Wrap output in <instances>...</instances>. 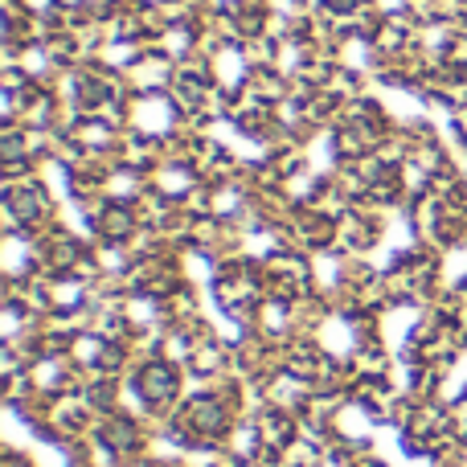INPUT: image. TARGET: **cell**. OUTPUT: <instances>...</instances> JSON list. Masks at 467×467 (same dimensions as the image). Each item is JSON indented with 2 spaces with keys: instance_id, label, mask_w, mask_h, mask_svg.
Instances as JSON below:
<instances>
[{
  "instance_id": "obj_1",
  "label": "cell",
  "mask_w": 467,
  "mask_h": 467,
  "mask_svg": "<svg viewBox=\"0 0 467 467\" xmlns=\"http://www.w3.org/2000/svg\"><path fill=\"white\" fill-rule=\"evenodd\" d=\"M140 389H144L148 402H164V398H172V389H177V373H172L169 365H148V369L140 373Z\"/></svg>"
},
{
  "instance_id": "obj_2",
  "label": "cell",
  "mask_w": 467,
  "mask_h": 467,
  "mask_svg": "<svg viewBox=\"0 0 467 467\" xmlns=\"http://www.w3.org/2000/svg\"><path fill=\"white\" fill-rule=\"evenodd\" d=\"M103 222H107L103 230L111 234V238H119V234H128V230H131V218H128V213H123V210H111Z\"/></svg>"
}]
</instances>
